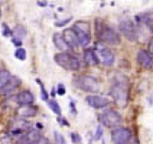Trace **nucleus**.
<instances>
[{"label":"nucleus","instance_id":"f257e3e1","mask_svg":"<svg viewBox=\"0 0 153 144\" xmlns=\"http://www.w3.org/2000/svg\"><path fill=\"white\" fill-rule=\"evenodd\" d=\"M109 95L118 108H126L130 100V82L124 75H117L109 89Z\"/></svg>","mask_w":153,"mask_h":144},{"label":"nucleus","instance_id":"f03ea898","mask_svg":"<svg viewBox=\"0 0 153 144\" xmlns=\"http://www.w3.org/2000/svg\"><path fill=\"white\" fill-rule=\"evenodd\" d=\"M95 33L100 43H104L111 46H118L121 44V36L117 31L103 22V19L98 18L95 21Z\"/></svg>","mask_w":153,"mask_h":144},{"label":"nucleus","instance_id":"7ed1b4c3","mask_svg":"<svg viewBox=\"0 0 153 144\" xmlns=\"http://www.w3.org/2000/svg\"><path fill=\"white\" fill-rule=\"evenodd\" d=\"M98 118H99V124L105 126V128H108L109 130L117 128V126H121L122 121H124L121 113H118V111H116V109H113V108L103 109V111L100 112V115L98 116Z\"/></svg>","mask_w":153,"mask_h":144},{"label":"nucleus","instance_id":"20e7f679","mask_svg":"<svg viewBox=\"0 0 153 144\" xmlns=\"http://www.w3.org/2000/svg\"><path fill=\"white\" fill-rule=\"evenodd\" d=\"M54 61L58 66H61L62 68L67 71H79L81 68V62L80 59L71 54L68 52H59L54 56Z\"/></svg>","mask_w":153,"mask_h":144},{"label":"nucleus","instance_id":"39448f33","mask_svg":"<svg viewBox=\"0 0 153 144\" xmlns=\"http://www.w3.org/2000/svg\"><path fill=\"white\" fill-rule=\"evenodd\" d=\"M75 85L80 90L90 93V94H95V93H99L100 90L99 81L91 75H79L75 79Z\"/></svg>","mask_w":153,"mask_h":144},{"label":"nucleus","instance_id":"423d86ee","mask_svg":"<svg viewBox=\"0 0 153 144\" xmlns=\"http://www.w3.org/2000/svg\"><path fill=\"white\" fill-rule=\"evenodd\" d=\"M72 30H74L76 36H77L80 48H86L91 43V33H90V24H89V22L77 21V22H75Z\"/></svg>","mask_w":153,"mask_h":144},{"label":"nucleus","instance_id":"0eeeda50","mask_svg":"<svg viewBox=\"0 0 153 144\" xmlns=\"http://www.w3.org/2000/svg\"><path fill=\"white\" fill-rule=\"evenodd\" d=\"M134 137L133 130L127 126H117L111 130V140L113 144H126Z\"/></svg>","mask_w":153,"mask_h":144},{"label":"nucleus","instance_id":"6e6552de","mask_svg":"<svg viewBox=\"0 0 153 144\" xmlns=\"http://www.w3.org/2000/svg\"><path fill=\"white\" fill-rule=\"evenodd\" d=\"M118 31L122 36L125 37L126 40H129L130 43H134V41L138 40V35H137V26L133 21L130 19H124L121 21L120 24H118Z\"/></svg>","mask_w":153,"mask_h":144},{"label":"nucleus","instance_id":"1a4fd4ad","mask_svg":"<svg viewBox=\"0 0 153 144\" xmlns=\"http://www.w3.org/2000/svg\"><path fill=\"white\" fill-rule=\"evenodd\" d=\"M95 52L98 54V57H99V61L103 63L104 66H107V67L113 66V63H114V53L109 48H107L103 43H100L99 41V43L95 44Z\"/></svg>","mask_w":153,"mask_h":144},{"label":"nucleus","instance_id":"9d476101","mask_svg":"<svg viewBox=\"0 0 153 144\" xmlns=\"http://www.w3.org/2000/svg\"><path fill=\"white\" fill-rule=\"evenodd\" d=\"M85 102L88 103L89 107L94 109H102V111L108 108L109 104H111V99L100 94H88L86 98H85Z\"/></svg>","mask_w":153,"mask_h":144},{"label":"nucleus","instance_id":"9b49d317","mask_svg":"<svg viewBox=\"0 0 153 144\" xmlns=\"http://www.w3.org/2000/svg\"><path fill=\"white\" fill-rule=\"evenodd\" d=\"M19 85H21V80L17 76H12L9 81L0 89V96H3V98H10V96H13L14 93L17 91V89L19 88Z\"/></svg>","mask_w":153,"mask_h":144},{"label":"nucleus","instance_id":"f8f14e48","mask_svg":"<svg viewBox=\"0 0 153 144\" xmlns=\"http://www.w3.org/2000/svg\"><path fill=\"white\" fill-rule=\"evenodd\" d=\"M63 37H65V41L68 49L72 50V52H77L80 49V44H79V40H77V36H76L75 31L72 28H66L65 31L62 32Z\"/></svg>","mask_w":153,"mask_h":144},{"label":"nucleus","instance_id":"ddd939ff","mask_svg":"<svg viewBox=\"0 0 153 144\" xmlns=\"http://www.w3.org/2000/svg\"><path fill=\"white\" fill-rule=\"evenodd\" d=\"M37 112H39V108L36 107L35 104H27V105H18L16 109V113L18 117L22 118H30L37 116Z\"/></svg>","mask_w":153,"mask_h":144},{"label":"nucleus","instance_id":"4468645a","mask_svg":"<svg viewBox=\"0 0 153 144\" xmlns=\"http://www.w3.org/2000/svg\"><path fill=\"white\" fill-rule=\"evenodd\" d=\"M137 59L139 62V65L143 67L144 70H152L153 68V57L151 56V53L148 50L140 49L137 54Z\"/></svg>","mask_w":153,"mask_h":144},{"label":"nucleus","instance_id":"2eb2a0df","mask_svg":"<svg viewBox=\"0 0 153 144\" xmlns=\"http://www.w3.org/2000/svg\"><path fill=\"white\" fill-rule=\"evenodd\" d=\"M16 102L18 105H27V104H35V95L31 90H21L16 95Z\"/></svg>","mask_w":153,"mask_h":144},{"label":"nucleus","instance_id":"dca6fc26","mask_svg":"<svg viewBox=\"0 0 153 144\" xmlns=\"http://www.w3.org/2000/svg\"><path fill=\"white\" fill-rule=\"evenodd\" d=\"M10 128L22 130L23 133H27L30 129H32V124L27 120V118H22V117H18V116H17L14 120L10 121Z\"/></svg>","mask_w":153,"mask_h":144},{"label":"nucleus","instance_id":"f3484780","mask_svg":"<svg viewBox=\"0 0 153 144\" xmlns=\"http://www.w3.org/2000/svg\"><path fill=\"white\" fill-rule=\"evenodd\" d=\"M84 62L86 63L88 66H98L100 63L99 57L95 52V49L91 48H86L84 50Z\"/></svg>","mask_w":153,"mask_h":144},{"label":"nucleus","instance_id":"a211bd4d","mask_svg":"<svg viewBox=\"0 0 153 144\" xmlns=\"http://www.w3.org/2000/svg\"><path fill=\"white\" fill-rule=\"evenodd\" d=\"M137 19H138L137 23L144 24V26L149 30V32L153 33V12H146V13L138 16Z\"/></svg>","mask_w":153,"mask_h":144},{"label":"nucleus","instance_id":"6ab92c4d","mask_svg":"<svg viewBox=\"0 0 153 144\" xmlns=\"http://www.w3.org/2000/svg\"><path fill=\"white\" fill-rule=\"evenodd\" d=\"M53 44L54 46L59 50V52H68V46H67L66 41H65V37L61 32H54L53 33Z\"/></svg>","mask_w":153,"mask_h":144},{"label":"nucleus","instance_id":"aec40b11","mask_svg":"<svg viewBox=\"0 0 153 144\" xmlns=\"http://www.w3.org/2000/svg\"><path fill=\"white\" fill-rule=\"evenodd\" d=\"M26 137H27V139L30 140V143L33 144V143L37 142V140H39V139L42 137V134H41V131H40V130H37V129H35V128H32V129H30L27 133H26Z\"/></svg>","mask_w":153,"mask_h":144},{"label":"nucleus","instance_id":"412c9836","mask_svg":"<svg viewBox=\"0 0 153 144\" xmlns=\"http://www.w3.org/2000/svg\"><path fill=\"white\" fill-rule=\"evenodd\" d=\"M48 107L50 108V111H52L53 113H56L57 116H62V109H61V105H59V103L56 100V99H49L48 102Z\"/></svg>","mask_w":153,"mask_h":144},{"label":"nucleus","instance_id":"4be33fe9","mask_svg":"<svg viewBox=\"0 0 153 144\" xmlns=\"http://www.w3.org/2000/svg\"><path fill=\"white\" fill-rule=\"evenodd\" d=\"M12 77V73L8 70H0V89L9 81Z\"/></svg>","mask_w":153,"mask_h":144},{"label":"nucleus","instance_id":"5701e85b","mask_svg":"<svg viewBox=\"0 0 153 144\" xmlns=\"http://www.w3.org/2000/svg\"><path fill=\"white\" fill-rule=\"evenodd\" d=\"M26 28L23 26H21V24H17V26L13 28V36L16 37H19V39H23L25 36H26Z\"/></svg>","mask_w":153,"mask_h":144},{"label":"nucleus","instance_id":"b1692460","mask_svg":"<svg viewBox=\"0 0 153 144\" xmlns=\"http://www.w3.org/2000/svg\"><path fill=\"white\" fill-rule=\"evenodd\" d=\"M14 57L18 59V61H26V58H27L26 49H23L22 46H21V48H17L16 52H14Z\"/></svg>","mask_w":153,"mask_h":144},{"label":"nucleus","instance_id":"393cba45","mask_svg":"<svg viewBox=\"0 0 153 144\" xmlns=\"http://www.w3.org/2000/svg\"><path fill=\"white\" fill-rule=\"evenodd\" d=\"M36 82L39 84V86H40V91H41V99L44 100V102H48L50 98H49V94H48V91H46V89L44 86V84L41 82V80L40 79H36Z\"/></svg>","mask_w":153,"mask_h":144},{"label":"nucleus","instance_id":"a878e982","mask_svg":"<svg viewBox=\"0 0 153 144\" xmlns=\"http://www.w3.org/2000/svg\"><path fill=\"white\" fill-rule=\"evenodd\" d=\"M103 133H104V130H103V125H102V124H98L97 129H95V133H94V135H93V139H94L95 142L100 140V139L103 138Z\"/></svg>","mask_w":153,"mask_h":144},{"label":"nucleus","instance_id":"bb28decb","mask_svg":"<svg viewBox=\"0 0 153 144\" xmlns=\"http://www.w3.org/2000/svg\"><path fill=\"white\" fill-rule=\"evenodd\" d=\"M53 137H54V144H66L65 137H63L59 131H54Z\"/></svg>","mask_w":153,"mask_h":144},{"label":"nucleus","instance_id":"cd10ccee","mask_svg":"<svg viewBox=\"0 0 153 144\" xmlns=\"http://www.w3.org/2000/svg\"><path fill=\"white\" fill-rule=\"evenodd\" d=\"M1 30H3L1 33H3L4 37H10V36L13 37V30H10L9 26H8L7 23H3L1 24Z\"/></svg>","mask_w":153,"mask_h":144},{"label":"nucleus","instance_id":"c85d7f7f","mask_svg":"<svg viewBox=\"0 0 153 144\" xmlns=\"http://www.w3.org/2000/svg\"><path fill=\"white\" fill-rule=\"evenodd\" d=\"M70 138H71V142L74 144H80L81 143V137H80V134L76 133V131H71Z\"/></svg>","mask_w":153,"mask_h":144},{"label":"nucleus","instance_id":"c756f323","mask_svg":"<svg viewBox=\"0 0 153 144\" xmlns=\"http://www.w3.org/2000/svg\"><path fill=\"white\" fill-rule=\"evenodd\" d=\"M14 144H31V143H30V140H28L27 137H26V133H25L22 137H19L18 139H16V143Z\"/></svg>","mask_w":153,"mask_h":144},{"label":"nucleus","instance_id":"7c9ffc66","mask_svg":"<svg viewBox=\"0 0 153 144\" xmlns=\"http://www.w3.org/2000/svg\"><path fill=\"white\" fill-rule=\"evenodd\" d=\"M57 121H58V124L62 125V126H66V128H68V126H70L68 120H67V118H65L63 116H57Z\"/></svg>","mask_w":153,"mask_h":144},{"label":"nucleus","instance_id":"2f4dec72","mask_svg":"<svg viewBox=\"0 0 153 144\" xmlns=\"http://www.w3.org/2000/svg\"><path fill=\"white\" fill-rule=\"evenodd\" d=\"M0 144H13V139L7 134V135H4V137L0 138Z\"/></svg>","mask_w":153,"mask_h":144},{"label":"nucleus","instance_id":"473e14b6","mask_svg":"<svg viewBox=\"0 0 153 144\" xmlns=\"http://www.w3.org/2000/svg\"><path fill=\"white\" fill-rule=\"evenodd\" d=\"M56 89H57V95L63 96V95L66 94V86L63 85V84H58Z\"/></svg>","mask_w":153,"mask_h":144},{"label":"nucleus","instance_id":"72a5a7b5","mask_svg":"<svg viewBox=\"0 0 153 144\" xmlns=\"http://www.w3.org/2000/svg\"><path fill=\"white\" fill-rule=\"evenodd\" d=\"M70 111L72 113V116H77V108H76V104H75V100H70Z\"/></svg>","mask_w":153,"mask_h":144},{"label":"nucleus","instance_id":"f704fd0d","mask_svg":"<svg viewBox=\"0 0 153 144\" xmlns=\"http://www.w3.org/2000/svg\"><path fill=\"white\" fill-rule=\"evenodd\" d=\"M71 18H66V19H62V21H57V22H54V26L56 27H63L66 26L67 23H70Z\"/></svg>","mask_w":153,"mask_h":144},{"label":"nucleus","instance_id":"c9c22d12","mask_svg":"<svg viewBox=\"0 0 153 144\" xmlns=\"http://www.w3.org/2000/svg\"><path fill=\"white\" fill-rule=\"evenodd\" d=\"M22 39H19V37H16V36H13L12 37V44H13L14 46H17V48H21L22 46Z\"/></svg>","mask_w":153,"mask_h":144},{"label":"nucleus","instance_id":"e433bc0d","mask_svg":"<svg viewBox=\"0 0 153 144\" xmlns=\"http://www.w3.org/2000/svg\"><path fill=\"white\" fill-rule=\"evenodd\" d=\"M33 144H50V142H49V139H48V138L42 135V137L39 139V140H37V142H35Z\"/></svg>","mask_w":153,"mask_h":144},{"label":"nucleus","instance_id":"4c0bfd02","mask_svg":"<svg viewBox=\"0 0 153 144\" xmlns=\"http://www.w3.org/2000/svg\"><path fill=\"white\" fill-rule=\"evenodd\" d=\"M126 144H140V142H139V139H138V138H137V137H135V135H134V137L131 138L130 140L127 142Z\"/></svg>","mask_w":153,"mask_h":144},{"label":"nucleus","instance_id":"58836bf2","mask_svg":"<svg viewBox=\"0 0 153 144\" xmlns=\"http://www.w3.org/2000/svg\"><path fill=\"white\" fill-rule=\"evenodd\" d=\"M148 52H149L151 56L153 57V39H149V43H148Z\"/></svg>","mask_w":153,"mask_h":144},{"label":"nucleus","instance_id":"ea45409f","mask_svg":"<svg viewBox=\"0 0 153 144\" xmlns=\"http://www.w3.org/2000/svg\"><path fill=\"white\" fill-rule=\"evenodd\" d=\"M35 129H37V130H42V129H44V125H42L41 124V122H36V124H35Z\"/></svg>","mask_w":153,"mask_h":144},{"label":"nucleus","instance_id":"a19ab883","mask_svg":"<svg viewBox=\"0 0 153 144\" xmlns=\"http://www.w3.org/2000/svg\"><path fill=\"white\" fill-rule=\"evenodd\" d=\"M50 95H52L53 98L57 95V89H56V88H53V89H52V93H50Z\"/></svg>","mask_w":153,"mask_h":144},{"label":"nucleus","instance_id":"79ce46f5","mask_svg":"<svg viewBox=\"0 0 153 144\" xmlns=\"http://www.w3.org/2000/svg\"><path fill=\"white\" fill-rule=\"evenodd\" d=\"M37 4H39V5H40V7H45V5H46V3H44V1H39V3H37Z\"/></svg>","mask_w":153,"mask_h":144},{"label":"nucleus","instance_id":"37998d69","mask_svg":"<svg viewBox=\"0 0 153 144\" xmlns=\"http://www.w3.org/2000/svg\"><path fill=\"white\" fill-rule=\"evenodd\" d=\"M0 16H1V9H0Z\"/></svg>","mask_w":153,"mask_h":144},{"label":"nucleus","instance_id":"c03bdc74","mask_svg":"<svg viewBox=\"0 0 153 144\" xmlns=\"http://www.w3.org/2000/svg\"><path fill=\"white\" fill-rule=\"evenodd\" d=\"M80 144H82V143H80Z\"/></svg>","mask_w":153,"mask_h":144}]
</instances>
